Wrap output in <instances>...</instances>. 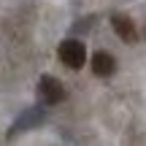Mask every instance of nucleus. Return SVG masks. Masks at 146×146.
<instances>
[{
  "label": "nucleus",
  "instance_id": "1",
  "mask_svg": "<svg viewBox=\"0 0 146 146\" xmlns=\"http://www.w3.org/2000/svg\"><path fill=\"white\" fill-rule=\"evenodd\" d=\"M57 54H60V60H62V65H68V68H73V70H78L84 62H87V49H84V43L76 41V38L62 41L60 49H57Z\"/></svg>",
  "mask_w": 146,
  "mask_h": 146
},
{
  "label": "nucleus",
  "instance_id": "2",
  "mask_svg": "<svg viewBox=\"0 0 146 146\" xmlns=\"http://www.w3.org/2000/svg\"><path fill=\"white\" fill-rule=\"evenodd\" d=\"M38 98H41L43 106H57L65 100V87L54 76H43L38 81Z\"/></svg>",
  "mask_w": 146,
  "mask_h": 146
},
{
  "label": "nucleus",
  "instance_id": "3",
  "mask_svg": "<svg viewBox=\"0 0 146 146\" xmlns=\"http://www.w3.org/2000/svg\"><path fill=\"white\" fill-rule=\"evenodd\" d=\"M111 25H114L116 35H119L125 43H135V41H138V30H135V25H133V19H127L125 14H116L114 19H111Z\"/></svg>",
  "mask_w": 146,
  "mask_h": 146
},
{
  "label": "nucleus",
  "instance_id": "4",
  "mask_svg": "<svg viewBox=\"0 0 146 146\" xmlns=\"http://www.w3.org/2000/svg\"><path fill=\"white\" fill-rule=\"evenodd\" d=\"M114 70H116L114 54H108V52H95V54H92V73H95V76L108 78Z\"/></svg>",
  "mask_w": 146,
  "mask_h": 146
}]
</instances>
